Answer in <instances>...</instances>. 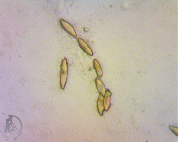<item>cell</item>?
Segmentation results:
<instances>
[{
    "label": "cell",
    "instance_id": "cell-2",
    "mask_svg": "<svg viewBox=\"0 0 178 142\" xmlns=\"http://www.w3.org/2000/svg\"><path fill=\"white\" fill-rule=\"evenodd\" d=\"M79 45L83 50L88 55L93 56V53L89 46L82 39L79 38L77 39Z\"/></svg>",
    "mask_w": 178,
    "mask_h": 142
},
{
    "label": "cell",
    "instance_id": "cell-4",
    "mask_svg": "<svg viewBox=\"0 0 178 142\" xmlns=\"http://www.w3.org/2000/svg\"><path fill=\"white\" fill-rule=\"evenodd\" d=\"M97 87L100 94L104 95L105 93V89L104 85L101 81L98 78L95 80Z\"/></svg>",
    "mask_w": 178,
    "mask_h": 142
},
{
    "label": "cell",
    "instance_id": "cell-6",
    "mask_svg": "<svg viewBox=\"0 0 178 142\" xmlns=\"http://www.w3.org/2000/svg\"><path fill=\"white\" fill-rule=\"evenodd\" d=\"M103 96V95L102 94H100L99 97L98 101V108L99 111H102L103 109L104 98Z\"/></svg>",
    "mask_w": 178,
    "mask_h": 142
},
{
    "label": "cell",
    "instance_id": "cell-5",
    "mask_svg": "<svg viewBox=\"0 0 178 142\" xmlns=\"http://www.w3.org/2000/svg\"><path fill=\"white\" fill-rule=\"evenodd\" d=\"M94 68L96 71L97 75L100 77H102L103 72L101 67L98 61L96 59L93 61Z\"/></svg>",
    "mask_w": 178,
    "mask_h": 142
},
{
    "label": "cell",
    "instance_id": "cell-1",
    "mask_svg": "<svg viewBox=\"0 0 178 142\" xmlns=\"http://www.w3.org/2000/svg\"><path fill=\"white\" fill-rule=\"evenodd\" d=\"M61 69V87L62 88L64 89L66 83L68 73V64L66 59H64L63 61Z\"/></svg>",
    "mask_w": 178,
    "mask_h": 142
},
{
    "label": "cell",
    "instance_id": "cell-3",
    "mask_svg": "<svg viewBox=\"0 0 178 142\" xmlns=\"http://www.w3.org/2000/svg\"><path fill=\"white\" fill-rule=\"evenodd\" d=\"M60 23L64 30L69 34L74 37L77 36L74 28L70 24L62 19L61 20Z\"/></svg>",
    "mask_w": 178,
    "mask_h": 142
}]
</instances>
